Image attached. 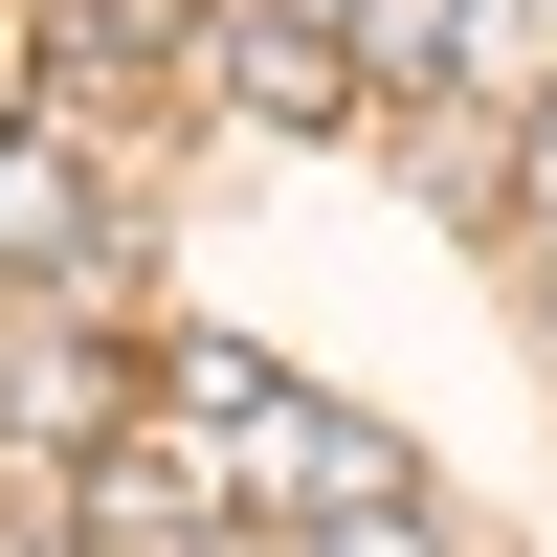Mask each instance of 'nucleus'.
<instances>
[{
	"instance_id": "2",
	"label": "nucleus",
	"mask_w": 557,
	"mask_h": 557,
	"mask_svg": "<svg viewBox=\"0 0 557 557\" xmlns=\"http://www.w3.org/2000/svg\"><path fill=\"white\" fill-rule=\"evenodd\" d=\"M0 268H23V290H67V268H112V178L67 157V134H0Z\"/></svg>"
},
{
	"instance_id": "8",
	"label": "nucleus",
	"mask_w": 557,
	"mask_h": 557,
	"mask_svg": "<svg viewBox=\"0 0 557 557\" xmlns=\"http://www.w3.org/2000/svg\"><path fill=\"white\" fill-rule=\"evenodd\" d=\"M513 223H557V89L513 112Z\"/></svg>"
},
{
	"instance_id": "1",
	"label": "nucleus",
	"mask_w": 557,
	"mask_h": 557,
	"mask_svg": "<svg viewBox=\"0 0 557 557\" xmlns=\"http://www.w3.org/2000/svg\"><path fill=\"white\" fill-rule=\"evenodd\" d=\"M268 491H290V513H357V491H401V446L357 424V401L246 380V401H223V513H268Z\"/></svg>"
},
{
	"instance_id": "4",
	"label": "nucleus",
	"mask_w": 557,
	"mask_h": 557,
	"mask_svg": "<svg viewBox=\"0 0 557 557\" xmlns=\"http://www.w3.org/2000/svg\"><path fill=\"white\" fill-rule=\"evenodd\" d=\"M89 535H223V469L201 446H89Z\"/></svg>"
},
{
	"instance_id": "9",
	"label": "nucleus",
	"mask_w": 557,
	"mask_h": 557,
	"mask_svg": "<svg viewBox=\"0 0 557 557\" xmlns=\"http://www.w3.org/2000/svg\"><path fill=\"white\" fill-rule=\"evenodd\" d=\"M201 557H290V535H268V513H223V535H201Z\"/></svg>"
},
{
	"instance_id": "10",
	"label": "nucleus",
	"mask_w": 557,
	"mask_h": 557,
	"mask_svg": "<svg viewBox=\"0 0 557 557\" xmlns=\"http://www.w3.org/2000/svg\"><path fill=\"white\" fill-rule=\"evenodd\" d=\"M290 23H335V0H290Z\"/></svg>"
},
{
	"instance_id": "6",
	"label": "nucleus",
	"mask_w": 557,
	"mask_h": 557,
	"mask_svg": "<svg viewBox=\"0 0 557 557\" xmlns=\"http://www.w3.org/2000/svg\"><path fill=\"white\" fill-rule=\"evenodd\" d=\"M469 23H491V0H335V45H357V67H401V89H424Z\"/></svg>"
},
{
	"instance_id": "3",
	"label": "nucleus",
	"mask_w": 557,
	"mask_h": 557,
	"mask_svg": "<svg viewBox=\"0 0 557 557\" xmlns=\"http://www.w3.org/2000/svg\"><path fill=\"white\" fill-rule=\"evenodd\" d=\"M223 112L246 134H335L357 112V45H312L290 0H246V23H223Z\"/></svg>"
},
{
	"instance_id": "7",
	"label": "nucleus",
	"mask_w": 557,
	"mask_h": 557,
	"mask_svg": "<svg viewBox=\"0 0 557 557\" xmlns=\"http://www.w3.org/2000/svg\"><path fill=\"white\" fill-rule=\"evenodd\" d=\"M312 557H446V535H424V491H357V513L312 535Z\"/></svg>"
},
{
	"instance_id": "5",
	"label": "nucleus",
	"mask_w": 557,
	"mask_h": 557,
	"mask_svg": "<svg viewBox=\"0 0 557 557\" xmlns=\"http://www.w3.org/2000/svg\"><path fill=\"white\" fill-rule=\"evenodd\" d=\"M23 446H67V469L112 446V357H89V335H45V357H23Z\"/></svg>"
}]
</instances>
